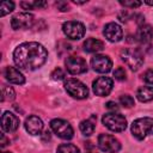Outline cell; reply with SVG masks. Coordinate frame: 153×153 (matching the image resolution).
Segmentation results:
<instances>
[{"mask_svg": "<svg viewBox=\"0 0 153 153\" xmlns=\"http://www.w3.org/2000/svg\"><path fill=\"white\" fill-rule=\"evenodd\" d=\"M48 57L45 48L37 42H25L19 44L13 51V61L20 69L35 71L42 67Z\"/></svg>", "mask_w": 153, "mask_h": 153, "instance_id": "1", "label": "cell"}, {"mask_svg": "<svg viewBox=\"0 0 153 153\" xmlns=\"http://www.w3.org/2000/svg\"><path fill=\"white\" fill-rule=\"evenodd\" d=\"M131 134L137 139L142 140L147 135L153 134V118L141 117L131 123Z\"/></svg>", "mask_w": 153, "mask_h": 153, "instance_id": "2", "label": "cell"}, {"mask_svg": "<svg viewBox=\"0 0 153 153\" xmlns=\"http://www.w3.org/2000/svg\"><path fill=\"white\" fill-rule=\"evenodd\" d=\"M121 59L131 71H137L143 63V55L139 49H135V48L122 49Z\"/></svg>", "mask_w": 153, "mask_h": 153, "instance_id": "3", "label": "cell"}, {"mask_svg": "<svg viewBox=\"0 0 153 153\" xmlns=\"http://www.w3.org/2000/svg\"><path fill=\"white\" fill-rule=\"evenodd\" d=\"M102 122L111 131H123L127 128V120L121 114H115V112L105 114L102 118Z\"/></svg>", "mask_w": 153, "mask_h": 153, "instance_id": "4", "label": "cell"}, {"mask_svg": "<svg viewBox=\"0 0 153 153\" xmlns=\"http://www.w3.org/2000/svg\"><path fill=\"white\" fill-rule=\"evenodd\" d=\"M65 88L73 98L76 99H85L88 96L87 86L78 79H67L65 81Z\"/></svg>", "mask_w": 153, "mask_h": 153, "instance_id": "5", "label": "cell"}, {"mask_svg": "<svg viewBox=\"0 0 153 153\" xmlns=\"http://www.w3.org/2000/svg\"><path fill=\"white\" fill-rule=\"evenodd\" d=\"M50 128L53 129V131L61 139L63 140H71L73 137V128L72 126L65 121V120H61V118H55L50 122Z\"/></svg>", "mask_w": 153, "mask_h": 153, "instance_id": "6", "label": "cell"}, {"mask_svg": "<svg viewBox=\"0 0 153 153\" xmlns=\"http://www.w3.org/2000/svg\"><path fill=\"white\" fill-rule=\"evenodd\" d=\"M98 147L105 153H116L121 149L120 141L109 134H100L98 136Z\"/></svg>", "mask_w": 153, "mask_h": 153, "instance_id": "7", "label": "cell"}, {"mask_svg": "<svg viewBox=\"0 0 153 153\" xmlns=\"http://www.w3.org/2000/svg\"><path fill=\"white\" fill-rule=\"evenodd\" d=\"M62 31H63V33L69 39L78 41V39L84 37V35H85V26L80 22L71 20V22H66L62 25Z\"/></svg>", "mask_w": 153, "mask_h": 153, "instance_id": "8", "label": "cell"}, {"mask_svg": "<svg viewBox=\"0 0 153 153\" xmlns=\"http://www.w3.org/2000/svg\"><path fill=\"white\" fill-rule=\"evenodd\" d=\"M66 68L71 74H82L87 71V63L82 57L79 56H69L65 61Z\"/></svg>", "mask_w": 153, "mask_h": 153, "instance_id": "9", "label": "cell"}, {"mask_svg": "<svg viewBox=\"0 0 153 153\" xmlns=\"http://www.w3.org/2000/svg\"><path fill=\"white\" fill-rule=\"evenodd\" d=\"M112 85H114V81L111 78H108V76H99L97 78L93 84H92V88H93V92L97 94V96H100V97H104V96H108L111 90H112Z\"/></svg>", "mask_w": 153, "mask_h": 153, "instance_id": "10", "label": "cell"}, {"mask_svg": "<svg viewBox=\"0 0 153 153\" xmlns=\"http://www.w3.org/2000/svg\"><path fill=\"white\" fill-rule=\"evenodd\" d=\"M91 66L98 73H108L111 71L112 61L106 55H94L91 59Z\"/></svg>", "mask_w": 153, "mask_h": 153, "instance_id": "11", "label": "cell"}, {"mask_svg": "<svg viewBox=\"0 0 153 153\" xmlns=\"http://www.w3.org/2000/svg\"><path fill=\"white\" fill-rule=\"evenodd\" d=\"M33 24V16L31 13H18L12 17L11 26L14 30L29 29Z\"/></svg>", "mask_w": 153, "mask_h": 153, "instance_id": "12", "label": "cell"}, {"mask_svg": "<svg viewBox=\"0 0 153 153\" xmlns=\"http://www.w3.org/2000/svg\"><path fill=\"white\" fill-rule=\"evenodd\" d=\"M19 127V118L10 112V111H5L1 116V128L6 133H12V131H16Z\"/></svg>", "mask_w": 153, "mask_h": 153, "instance_id": "13", "label": "cell"}, {"mask_svg": "<svg viewBox=\"0 0 153 153\" xmlns=\"http://www.w3.org/2000/svg\"><path fill=\"white\" fill-rule=\"evenodd\" d=\"M103 35L110 42H118L123 37V31H122V29H121V26L118 24H116V23H108L104 26Z\"/></svg>", "mask_w": 153, "mask_h": 153, "instance_id": "14", "label": "cell"}, {"mask_svg": "<svg viewBox=\"0 0 153 153\" xmlns=\"http://www.w3.org/2000/svg\"><path fill=\"white\" fill-rule=\"evenodd\" d=\"M25 129L29 134L31 135H38L41 134L42 129H43V122L39 117L37 116H29L26 120H25Z\"/></svg>", "mask_w": 153, "mask_h": 153, "instance_id": "15", "label": "cell"}, {"mask_svg": "<svg viewBox=\"0 0 153 153\" xmlns=\"http://www.w3.org/2000/svg\"><path fill=\"white\" fill-rule=\"evenodd\" d=\"M135 38L137 42L145 44L151 42V39L153 38V27L151 25H140L139 29L136 30L135 33Z\"/></svg>", "mask_w": 153, "mask_h": 153, "instance_id": "16", "label": "cell"}, {"mask_svg": "<svg viewBox=\"0 0 153 153\" xmlns=\"http://www.w3.org/2000/svg\"><path fill=\"white\" fill-rule=\"evenodd\" d=\"M5 76L6 79L12 82V84H17V85H23L25 82V78L24 75L19 72V69L14 68V67H7L5 69Z\"/></svg>", "mask_w": 153, "mask_h": 153, "instance_id": "17", "label": "cell"}, {"mask_svg": "<svg viewBox=\"0 0 153 153\" xmlns=\"http://www.w3.org/2000/svg\"><path fill=\"white\" fill-rule=\"evenodd\" d=\"M104 49V43L100 39L90 37L84 42V50L87 53H97Z\"/></svg>", "mask_w": 153, "mask_h": 153, "instance_id": "18", "label": "cell"}, {"mask_svg": "<svg viewBox=\"0 0 153 153\" xmlns=\"http://www.w3.org/2000/svg\"><path fill=\"white\" fill-rule=\"evenodd\" d=\"M94 120H97V117H96V116H92L91 118L84 120V121L80 122L79 128H80V131H81L85 136H90L91 134H93L94 128H96V126H94Z\"/></svg>", "mask_w": 153, "mask_h": 153, "instance_id": "19", "label": "cell"}, {"mask_svg": "<svg viewBox=\"0 0 153 153\" xmlns=\"http://www.w3.org/2000/svg\"><path fill=\"white\" fill-rule=\"evenodd\" d=\"M136 97L142 103L151 102L153 99V87L152 86H141L136 91Z\"/></svg>", "mask_w": 153, "mask_h": 153, "instance_id": "20", "label": "cell"}, {"mask_svg": "<svg viewBox=\"0 0 153 153\" xmlns=\"http://www.w3.org/2000/svg\"><path fill=\"white\" fill-rule=\"evenodd\" d=\"M16 97V93H14V90L10 86H6L4 85L2 86V92H1V102H5V100H13Z\"/></svg>", "mask_w": 153, "mask_h": 153, "instance_id": "21", "label": "cell"}, {"mask_svg": "<svg viewBox=\"0 0 153 153\" xmlns=\"http://www.w3.org/2000/svg\"><path fill=\"white\" fill-rule=\"evenodd\" d=\"M56 153H80L79 148L72 143H63L57 147Z\"/></svg>", "mask_w": 153, "mask_h": 153, "instance_id": "22", "label": "cell"}, {"mask_svg": "<svg viewBox=\"0 0 153 153\" xmlns=\"http://www.w3.org/2000/svg\"><path fill=\"white\" fill-rule=\"evenodd\" d=\"M14 8V2L12 1H2L1 5H0V16L4 17L6 16L7 13L12 12Z\"/></svg>", "mask_w": 153, "mask_h": 153, "instance_id": "23", "label": "cell"}, {"mask_svg": "<svg viewBox=\"0 0 153 153\" xmlns=\"http://www.w3.org/2000/svg\"><path fill=\"white\" fill-rule=\"evenodd\" d=\"M47 5L45 1H32V2H20V6L24 10H32V8H39V7H44Z\"/></svg>", "mask_w": 153, "mask_h": 153, "instance_id": "24", "label": "cell"}, {"mask_svg": "<svg viewBox=\"0 0 153 153\" xmlns=\"http://www.w3.org/2000/svg\"><path fill=\"white\" fill-rule=\"evenodd\" d=\"M120 103L124 108H131L134 105V98L129 94H123V96L120 97Z\"/></svg>", "mask_w": 153, "mask_h": 153, "instance_id": "25", "label": "cell"}, {"mask_svg": "<svg viewBox=\"0 0 153 153\" xmlns=\"http://www.w3.org/2000/svg\"><path fill=\"white\" fill-rule=\"evenodd\" d=\"M114 76H115V79H117V80H124L126 79V76H127V73H126V69L123 68V67H117L115 71H114Z\"/></svg>", "mask_w": 153, "mask_h": 153, "instance_id": "26", "label": "cell"}, {"mask_svg": "<svg viewBox=\"0 0 153 153\" xmlns=\"http://www.w3.org/2000/svg\"><path fill=\"white\" fill-rule=\"evenodd\" d=\"M50 76H51L53 80H62V79H65V72H63L61 68L57 67V68H55V69L51 72Z\"/></svg>", "mask_w": 153, "mask_h": 153, "instance_id": "27", "label": "cell"}, {"mask_svg": "<svg viewBox=\"0 0 153 153\" xmlns=\"http://www.w3.org/2000/svg\"><path fill=\"white\" fill-rule=\"evenodd\" d=\"M120 4L123 5L124 7H130V8L139 7V6L141 5V2H140V1H136V0H121Z\"/></svg>", "mask_w": 153, "mask_h": 153, "instance_id": "28", "label": "cell"}, {"mask_svg": "<svg viewBox=\"0 0 153 153\" xmlns=\"http://www.w3.org/2000/svg\"><path fill=\"white\" fill-rule=\"evenodd\" d=\"M143 80H145L147 84L153 85V69H148V71L145 72V74H143Z\"/></svg>", "mask_w": 153, "mask_h": 153, "instance_id": "29", "label": "cell"}, {"mask_svg": "<svg viewBox=\"0 0 153 153\" xmlns=\"http://www.w3.org/2000/svg\"><path fill=\"white\" fill-rule=\"evenodd\" d=\"M55 5H56V7H57L60 11H62V12H65V11H68V4H67V2L57 1Z\"/></svg>", "mask_w": 153, "mask_h": 153, "instance_id": "30", "label": "cell"}, {"mask_svg": "<svg viewBox=\"0 0 153 153\" xmlns=\"http://www.w3.org/2000/svg\"><path fill=\"white\" fill-rule=\"evenodd\" d=\"M106 108L109 109V110H118V105L115 103V102H108L106 103Z\"/></svg>", "mask_w": 153, "mask_h": 153, "instance_id": "31", "label": "cell"}, {"mask_svg": "<svg viewBox=\"0 0 153 153\" xmlns=\"http://www.w3.org/2000/svg\"><path fill=\"white\" fill-rule=\"evenodd\" d=\"M0 143H1V147H5V146L7 145V139L5 137L4 134H1V142H0Z\"/></svg>", "mask_w": 153, "mask_h": 153, "instance_id": "32", "label": "cell"}, {"mask_svg": "<svg viewBox=\"0 0 153 153\" xmlns=\"http://www.w3.org/2000/svg\"><path fill=\"white\" fill-rule=\"evenodd\" d=\"M2 153H11V152H2Z\"/></svg>", "mask_w": 153, "mask_h": 153, "instance_id": "33", "label": "cell"}]
</instances>
